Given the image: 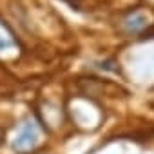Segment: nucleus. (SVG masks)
I'll list each match as a JSON object with an SVG mask.
<instances>
[{
  "instance_id": "f257e3e1",
  "label": "nucleus",
  "mask_w": 154,
  "mask_h": 154,
  "mask_svg": "<svg viewBox=\"0 0 154 154\" xmlns=\"http://www.w3.org/2000/svg\"><path fill=\"white\" fill-rule=\"evenodd\" d=\"M45 140V127L40 122L27 118L18 125L11 140V149L15 154H35L44 147Z\"/></svg>"
}]
</instances>
